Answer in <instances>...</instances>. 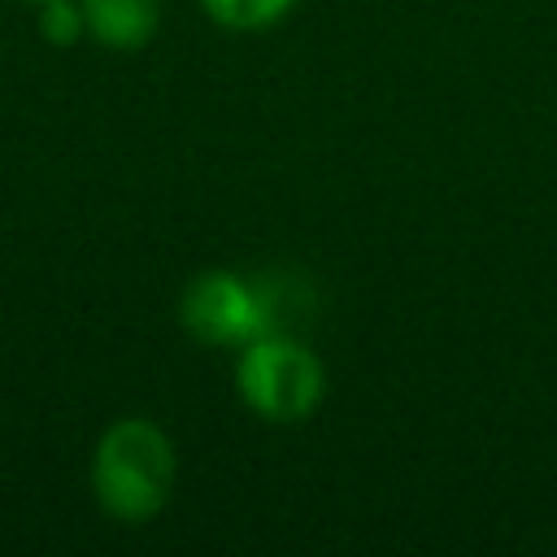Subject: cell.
I'll list each match as a JSON object with an SVG mask.
<instances>
[{
	"label": "cell",
	"instance_id": "cell-2",
	"mask_svg": "<svg viewBox=\"0 0 557 557\" xmlns=\"http://www.w3.org/2000/svg\"><path fill=\"white\" fill-rule=\"evenodd\" d=\"M235 396L270 426H300L326 400V366L300 335L270 326L235 348Z\"/></svg>",
	"mask_w": 557,
	"mask_h": 557
},
{
	"label": "cell",
	"instance_id": "cell-7",
	"mask_svg": "<svg viewBox=\"0 0 557 557\" xmlns=\"http://www.w3.org/2000/svg\"><path fill=\"white\" fill-rule=\"evenodd\" d=\"M26 4H44V0H26Z\"/></svg>",
	"mask_w": 557,
	"mask_h": 557
},
{
	"label": "cell",
	"instance_id": "cell-1",
	"mask_svg": "<svg viewBox=\"0 0 557 557\" xmlns=\"http://www.w3.org/2000/svg\"><path fill=\"white\" fill-rule=\"evenodd\" d=\"M174 479H178L174 440L152 418L131 413L100 431L91 448V496L113 522L126 527L152 522L170 505Z\"/></svg>",
	"mask_w": 557,
	"mask_h": 557
},
{
	"label": "cell",
	"instance_id": "cell-3",
	"mask_svg": "<svg viewBox=\"0 0 557 557\" xmlns=\"http://www.w3.org/2000/svg\"><path fill=\"white\" fill-rule=\"evenodd\" d=\"M274 313V292L226 265L191 274L178 292V326L205 348H244L252 335L278 326Z\"/></svg>",
	"mask_w": 557,
	"mask_h": 557
},
{
	"label": "cell",
	"instance_id": "cell-5",
	"mask_svg": "<svg viewBox=\"0 0 557 557\" xmlns=\"http://www.w3.org/2000/svg\"><path fill=\"white\" fill-rule=\"evenodd\" d=\"M196 4L213 26H222L231 35H257V30L278 26L283 17H292V9L300 0H196Z\"/></svg>",
	"mask_w": 557,
	"mask_h": 557
},
{
	"label": "cell",
	"instance_id": "cell-4",
	"mask_svg": "<svg viewBox=\"0 0 557 557\" xmlns=\"http://www.w3.org/2000/svg\"><path fill=\"white\" fill-rule=\"evenodd\" d=\"M87 39L109 52H139L161 26V0H78Z\"/></svg>",
	"mask_w": 557,
	"mask_h": 557
},
{
	"label": "cell",
	"instance_id": "cell-6",
	"mask_svg": "<svg viewBox=\"0 0 557 557\" xmlns=\"http://www.w3.org/2000/svg\"><path fill=\"white\" fill-rule=\"evenodd\" d=\"M39 9V35L57 48H70L87 35V22H83V4L78 0H44L35 4Z\"/></svg>",
	"mask_w": 557,
	"mask_h": 557
}]
</instances>
